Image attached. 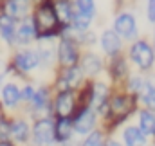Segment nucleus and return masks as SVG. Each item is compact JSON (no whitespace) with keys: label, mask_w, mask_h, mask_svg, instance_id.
I'll return each mask as SVG.
<instances>
[{"label":"nucleus","mask_w":155,"mask_h":146,"mask_svg":"<svg viewBox=\"0 0 155 146\" xmlns=\"http://www.w3.org/2000/svg\"><path fill=\"white\" fill-rule=\"evenodd\" d=\"M33 24H35L36 35H40V36H47V35H52L56 31V27H58V16H56L54 7L49 2L41 4L38 7Z\"/></svg>","instance_id":"nucleus-1"},{"label":"nucleus","mask_w":155,"mask_h":146,"mask_svg":"<svg viewBox=\"0 0 155 146\" xmlns=\"http://www.w3.org/2000/svg\"><path fill=\"white\" fill-rule=\"evenodd\" d=\"M130 54H132V60L141 69H150L153 63V49L144 41H137L135 45H132Z\"/></svg>","instance_id":"nucleus-2"},{"label":"nucleus","mask_w":155,"mask_h":146,"mask_svg":"<svg viewBox=\"0 0 155 146\" xmlns=\"http://www.w3.org/2000/svg\"><path fill=\"white\" fill-rule=\"evenodd\" d=\"M54 139V124L51 119H40L35 124V143L40 146H49Z\"/></svg>","instance_id":"nucleus-3"},{"label":"nucleus","mask_w":155,"mask_h":146,"mask_svg":"<svg viewBox=\"0 0 155 146\" xmlns=\"http://www.w3.org/2000/svg\"><path fill=\"white\" fill-rule=\"evenodd\" d=\"M29 7H31V0H7L4 11L9 18H25Z\"/></svg>","instance_id":"nucleus-4"},{"label":"nucleus","mask_w":155,"mask_h":146,"mask_svg":"<svg viewBox=\"0 0 155 146\" xmlns=\"http://www.w3.org/2000/svg\"><path fill=\"white\" fill-rule=\"evenodd\" d=\"M56 112L61 119H67L72 112H74V96L72 92L65 90V92H60L58 99H56Z\"/></svg>","instance_id":"nucleus-5"},{"label":"nucleus","mask_w":155,"mask_h":146,"mask_svg":"<svg viewBox=\"0 0 155 146\" xmlns=\"http://www.w3.org/2000/svg\"><path fill=\"white\" fill-rule=\"evenodd\" d=\"M60 61L63 67H74L78 61V51L71 40H63L60 43Z\"/></svg>","instance_id":"nucleus-6"},{"label":"nucleus","mask_w":155,"mask_h":146,"mask_svg":"<svg viewBox=\"0 0 155 146\" xmlns=\"http://www.w3.org/2000/svg\"><path fill=\"white\" fill-rule=\"evenodd\" d=\"M116 33L117 36H132L134 33H135V20H134V16L132 15H119L116 18Z\"/></svg>","instance_id":"nucleus-7"},{"label":"nucleus","mask_w":155,"mask_h":146,"mask_svg":"<svg viewBox=\"0 0 155 146\" xmlns=\"http://www.w3.org/2000/svg\"><path fill=\"white\" fill-rule=\"evenodd\" d=\"M40 63V58H38V52L35 51H27V52H20L15 60V65L18 71H24V72H29L33 71L36 65Z\"/></svg>","instance_id":"nucleus-8"},{"label":"nucleus","mask_w":155,"mask_h":146,"mask_svg":"<svg viewBox=\"0 0 155 146\" xmlns=\"http://www.w3.org/2000/svg\"><path fill=\"white\" fill-rule=\"evenodd\" d=\"M96 123V117H94V112L92 110H83L79 115H78L76 123H74V128L78 130V134H87L92 130Z\"/></svg>","instance_id":"nucleus-9"},{"label":"nucleus","mask_w":155,"mask_h":146,"mask_svg":"<svg viewBox=\"0 0 155 146\" xmlns=\"http://www.w3.org/2000/svg\"><path fill=\"white\" fill-rule=\"evenodd\" d=\"M79 79H81V69H78L76 65H74V67H69L67 72H65V76H63L61 81H60L61 92L69 90L71 87H76L78 83H79Z\"/></svg>","instance_id":"nucleus-10"},{"label":"nucleus","mask_w":155,"mask_h":146,"mask_svg":"<svg viewBox=\"0 0 155 146\" xmlns=\"http://www.w3.org/2000/svg\"><path fill=\"white\" fill-rule=\"evenodd\" d=\"M101 45L107 51V54H116L121 49V38L117 36L114 31H105L101 36Z\"/></svg>","instance_id":"nucleus-11"},{"label":"nucleus","mask_w":155,"mask_h":146,"mask_svg":"<svg viewBox=\"0 0 155 146\" xmlns=\"http://www.w3.org/2000/svg\"><path fill=\"white\" fill-rule=\"evenodd\" d=\"M35 35H36V31H35L33 20H25V22H22V25L18 27L15 38H16L18 43H24V45H25V43H29V41L35 38Z\"/></svg>","instance_id":"nucleus-12"},{"label":"nucleus","mask_w":155,"mask_h":146,"mask_svg":"<svg viewBox=\"0 0 155 146\" xmlns=\"http://www.w3.org/2000/svg\"><path fill=\"white\" fill-rule=\"evenodd\" d=\"M124 143L126 146H144L146 139H144V134L135 128V126H130L124 130Z\"/></svg>","instance_id":"nucleus-13"},{"label":"nucleus","mask_w":155,"mask_h":146,"mask_svg":"<svg viewBox=\"0 0 155 146\" xmlns=\"http://www.w3.org/2000/svg\"><path fill=\"white\" fill-rule=\"evenodd\" d=\"M0 35L9 43L15 40V24L13 18H9L7 15H0Z\"/></svg>","instance_id":"nucleus-14"},{"label":"nucleus","mask_w":155,"mask_h":146,"mask_svg":"<svg viewBox=\"0 0 155 146\" xmlns=\"http://www.w3.org/2000/svg\"><path fill=\"white\" fill-rule=\"evenodd\" d=\"M18 99H20V90L15 85H5L2 88V101H4V105L15 107L18 103Z\"/></svg>","instance_id":"nucleus-15"},{"label":"nucleus","mask_w":155,"mask_h":146,"mask_svg":"<svg viewBox=\"0 0 155 146\" xmlns=\"http://www.w3.org/2000/svg\"><path fill=\"white\" fill-rule=\"evenodd\" d=\"M71 132H72V123L69 119H60L58 124L54 126V137L61 143L71 137Z\"/></svg>","instance_id":"nucleus-16"},{"label":"nucleus","mask_w":155,"mask_h":146,"mask_svg":"<svg viewBox=\"0 0 155 146\" xmlns=\"http://www.w3.org/2000/svg\"><path fill=\"white\" fill-rule=\"evenodd\" d=\"M107 94H108V90H107V87L103 83H97L94 87V94H92V105H94V108L103 110L105 101H107Z\"/></svg>","instance_id":"nucleus-17"},{"label":"nucleus","mask_w":155,"mask_h":146,"mask_svg":"<svg viewBox=\"0 0 155 146\" xmlns=\"http://www.w3.org/2000/svg\"><path fill=\"white\" fill-rule=\"evenodd\" d=\"M141 92H143V101H144L150 108H155V79H148V81L143 85Z\"/></svg>","instance_id":"nucleus-18"},{"label":"nucleus","mask_w":155,"mask_h":146,"mask_svg":"<svg viewBox=\"0 0 155 146\" xmlns=\"http://www.w3.org/2000/svg\"><path fill=\"white\" fill-rule=\"evenodd\" d=\"M81 69L87 74H97L101 71V60L96 56V54H87L85 60H83V65Z\"/></svg>","instance_id":"nucleus-19"},{"label":"nucleus","mask_w":155,"mask_h":146,"mask_svg":"<svg viewBox=\"0 0 155 146\" xmlns=\"http://www.w3.org/2000/svg\"><path fill=\"white\" fill-rule=\"evenodd\" d=\"M27 134H29V130H27V124L24 123V121H15L13 124H11V132H9V135H13L15 137V141H25L27 139Z\"/></svg>","instance_id":"nucleus-20"},{"label":"nucleus","mask_w":155,"mask_h":146,"mask_svg":"<svg viewBox=\"0 0 155 146\" xmlns=\"http://www.w3.org/2000/svg\"><path fill=\"white\" fill-rule=\"evenodd\" d=\"M110 110L114 114H126V112L132 110V101L128 98H114L112 105H110Z\"/></svg>","instance_id":"nucleus-21"},{"label":"nucleus","mask_w":155,"mask_h":146,"mask_svg":"<svg viewBox=\"0 0 155 146\" xmlns=\"http://www.w3.org/2000/svg\"><path fill=\"white\" fill-rule=\"evenodd\" d=\"M141 132L143 134H155V115L152 112L141 114Z\"/></svg>","instance_id":"nucleus-22"},{"label":"nucleus","mask_w":155,"mask_h":146,"mask_svg":"<svg viewBox=\"0 0 155 146\" xmlns=\"http://www.w3.org/2000/svg\"><path fill=\"white\" fill-rule=\"evenodd\" d=\"M71 18L74 20V29H78V31L87 29V27L90 25V22H92V16L87 15V13H81V11H76Z\"/></svg>","instance_id":"nucleus-23"},{"label":"nucleus","mask_w":155,"mask_h":146,"mask_svg":"<svg viewBox=\"0 0 155 146\" xmlns=\"http://www.w3.org/2000/svg\"><path fill=\"white\" fill-rule=\"evenodd\" d=\"M54 11H56L58 20H61V22H69V20H71V16H72L71 7H69V4H67V2H60V4H58V7H56Z\"/></svg>","instance_id":"nucleus-24"},{"label":"nucleus","mask_w":155,"mask_h":146,"mask_svg":"<svg viewBox=\"0 0 155 146\" xmlns=\"http://www.w3.org/2000/svg\"><path fill=\"white\" fill-rule=\"evenodd\" d=\"M35 108H43L47 105V90L45 88H40L36 92H33V98H31Z\"/></svg>","instance_id":"nucleus-25"},{"label":"nucleus","mask_w":155,"mask_h":146,"mask_svg":"<svg viewBox=\"0 0 155 146\" xmlns=\"http://www.w3.org/2000/svg\"><path fill=\"white\" fill-rule=\"evenodd\" d=\"M78 9H79L81 13H87V15L94 16V9H96V5H94L92 0H78Z\"/></svg>","instance_id":"nucleus-26"},{"label":"nucleus","mask_w":155,"mask_h":146,"mask_svg":"<svg viewBox=\"0 0 155 146\" xmlns=\"http://www.w3.org/2000/svg\"><path fill=\"white\" fill-rule=\"evenodd\" d=\"M83 146H103V137H101V134L94 132L90 137H87V141L83 143Z\"/></svg>","instance_id":"nucleus-27"},{"label":"nucleus","mask_w":155,"mask_h":146,"mask_svg":"<svg viewBox=\"0 0 155 146\" xmlns=\"http://www.w3.org/2000/svg\"><path fill=\"white\" fill-rule=\"evenodd\" d=\"M9 132H11V126L5 119H0V139H7L9 137Z\"/></svg>","instance_id":"nucleus-28"},{"label":"nucleus","mask_w":155,"mask_h":146,"mask_svg":"<svg viewBox=\"0 0 155 146\" xmlns=\"http://www.w3.org/2000/svg\"><path fill=\"white\" fill-rule=\"evenodd\" d=\"M124 72H126V65H124V61H123V60L116 61V63H114V76L119 78V76H123Z\"/></svg>","instance_id":"nucleus-29"},{"label":"nucleus","mask_w":155,"mask_h":146,"mask_svg":"<svg viewBox=\"0 0 155 146\" xmlns=\"http://www.w3.org/2000/svg\"><path fill=\"white\" fill-rule=\"evenodd\" d=\"M130 83H132V85H130V88H132V90L141 92V88H143V79H141V78H132V79H130Z\"/></svg>","instance_id":"nucleus-30"},{"label":"nucleus","mask_w":155,"mask_h":146,"mask_svg":"<svg viewBox=\"0 0 155 146\" xmlns=\"http://www.w3.org/2000/svg\"><path fill=\"white\" fill-rule=\"evenodd\" d=\"M148 18L150 22H155V0L148 2Z\"/></svg>","instance_id":"nucleus-31"},{"label":"nucleus","mask_w":155,"mask_h":146,"mask_svg":"<svg viewBox=\"0 0 155 146\" xmlns=\"http://www.w3.org/2000/svg\"><path fill=\"white\" fill-rule=\"evenodd\" d=\"M20 98H24V99H31V98H33V90H31V87H27V88L20 94Z\"/></svg>","instance_id":"nucleus-32"},{"label":"nucleus","mask_w":155,"mask_h":146,"mask_svg":"<svg viewBox=\"0 0 155 146\" xmlns=\"http://www.w3.org/2000/svg\"><path fill=\"white\" fill-rule=\"evenodd\" d=\"M107 146H121V144H119L117 141H108V143H107Z\"/></svg>","instance_id":"nucleus-33"},{"label":"nucleus","mask_w":155,"mask_h":146,"mask_svg":"<svg viewBox=\"0 0 155 146\" xmlns=\"http://www.w3.org/2000/svg\"><path fill=\"white\" fill-rule=\"evenodd\" d=\"M2 76H4V63H0V81H2Z\"/></svg>","instance_id":"nucleus-34"},{"label":"nucleus","mask_w":155,"mask_h":146,"mask_svg":"<svg viewBox=\"0 0 155 146\" xmlns=\"http://www.w3.org/2000/svg\"><path fill=\"white\" fill-rule=\"evenodd\" d=\"M0 146H13V144H11V143H5V141H2V143H0Z\"/></svg>","instance_id":"nucleus-35"}]
</instances>
